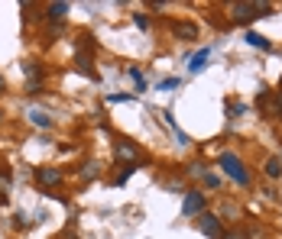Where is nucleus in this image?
I'll list each match as a JSON object with an SVG mask.
<instances>
[{
	"label": "nucleus",
	"instance_id": "f257e3e1",
	"mask_svg": "<svg viewBox=\"0 0 282 239\" xmlns=\"http://www.w3.org/2000/svg\"><path fill=\"white\" fill-rule=\"evenodd\" d=\"M269 10H272L269 4H234L231 16H234V23H246L253 16H269Z\"/></svg>",
	"mask_w": 282,
	"mask_h": 239
},
{
	"label": "nucleus",
	"instance_id": "f03ea898",
	"mask_svg": "<svg viewBox=\"0 0 282 239\" xmlns=\"http://www.w3.org/2000/svg\"><path fill=\"white\" fill-rule=\"evenodd\" d=\"M221 168H224L227 175H231V178H234L237 184H246V181H250V175L243 172L240 158H237V155H231V152H224V155H221Z\"/></svg>",
	"mask_w": 282,
	"mask_h": 239
},
{
	"label": "nucleus",
	"instance_id": "7ed1b4c3",
	"mask_svg": "<svg viewBox=\"0 0 282 239\" xmlns=\"http://www.w3.org/2000/svg\"><path fill=\"white\" fill-rule=\"evenodd\" d=\"M205 210V194H198V191H188L185 194V200H182V214L185 217H195Z\"/></svg>",
	"mask_w": 282,
	"mask_h": 239
},
{
	"label": "nucleus",
	"instance_id": "20e7f679",
	"mask_svg": "<svg viewBox=\"0 0 282 239\" xmlns=\"http://www.w3.org/2000/svg\"><path fill=\"white\" fill-rule=\"evenodd\" d=\"M198 229H201L205 236H211V239H221V223H217V217H211V214H201Z\"/></svg>",
	"mask_w": 282,
	"mask_h": 239
},
{
	"label": "nucleus",
	"instance_id": "39448f33",
	"mask_svg": "<svg viewBox=\"0 0 282 239\" xmlns=\"http://www.w3.org/2000/svg\"><path fill=\"white\" fill-rule=\"evenodd\" d=\"M36 178L42 188H55V184L62 181V172L59 168H36Z\"/></svg>",
	"mask_w": 282,
	"mask_h": 239
},
{
	"label": "nucleus",
	"instance_id": "423d86ee",
	"mask_svg": "<svg viewBox=\"0 0 282 239\" xmlns=\"http://www.w3.org/2000/svg\"><path fill=\"white\" fill-rule=\"evenodd\" d=\"M117 158H120V162H130V165H133L136 158H139V149H136L133 143H117Z\"/></svg>",
	"mask_w": 282,
	"mask_h": 239
},
{
	"label": "nucleus",
	"instance_id": "0eeeda50",
	"mask_svg": "<svg viewBox=\"0 0 282 239\" xmlns=\"http://www.w3.org/2000/svg\"><path fill=\"white\" fill-rule=\"evenodd\" d=\"M26 120L33 123V126H39V129H49L52 126V117L46 110H26Z\"/></svg>",
	"mask_w": 282,
	"mask_h": 239
},
{
	"label": "nucleus",
	"instance_id": "6e6552de",
	"mask_svg": "<svg viewBox=\"0 0 282 239\" xmlns=\"http://www.w3.org/2000/svg\"><path fill=\"white\" fill-rule=\"evenodd\" d=\"M208 58H211V49H201V52H198V55H195V58H191V65H188V72H191V75H198V72H201V68H205V61H208Z\"/></svg>",
	"mask_w": 282,
	"mask_h": 239
},
{
	"label": "nucleus",
	"instance_id": "1a4fd4ad",
	"mask_svg": "<svg viewBox=\"0 0 282 239\" xmlns=\"http://www.w3.org/2000/svg\"><path fill=\"white\" fill-rule=\"evenodd\" d=\"M75 65L81 68V72L88 75V78H98L94 75V68H91V58H88V52H78V58H75Z\"/></svg>",
	"mask_w": 282,
	"mask_h": 239
},
{
	"label": "nucleus",
	"instance_id": "9d476101",
	"mask_svg": "<svg viewBox=\"0 0 282 239\" xmlns=\"http://www.w3.org/2000/svg\"><path fill=\"white\" fill-rule=\"evenodd\" d=\"M246 42H250L253 49H269V39L260 36V32H246Z\"/></svg>",
	"mask_w": 282,
	"mask_h": 239
},
{
	"label": "nucleus",
	"instance_id": "9b49d317",
	"mask_svg": "<svg viewBox=\"0 0 282 239\" xmlns=\"http://www.w3.org/2000/svg\"><path fill=\"white\" fill-rule=\"evenodd\" d=\"M98 162H88L84 168H81V181H94V178H98Z\"/></svg>",
	"mask_w": 282,
	"mask_h": 239
},
{
	"label": "nucleus",
	"instance_id": "f8f14e48",
	"mask_svg": "<svg viewBox=\"0 0 282 239\" xmlns=\"http://www.w3.org/2000/svg\"><path fill=\"white\" fill-rule=\"evenodd\" d=\"M266 175H269V178H279V175H282V158H269V162H266Z\"/></svg>",
	"mask_w": 282,
	"mask_h": 239
},
{
	"label": "nucleus",
	"instance_id": "ddd939ff",
	"mask_svg": "<svg viewBox=\"0 0 282 239\" xmlns=\"http://www.w3.org/2000/svg\"><path fill=\"white\" fill-rule=\"evenodd\" d=\"M65 13H68V4H52L49 7V20H62Z\"/></svg>",
	"mask_w": 282,
	"mask_h": 239
},
{
	"label": "nucleus",
	"instance_id": "4468645a",
	"mask_svg": "<svg viewBox=\"0 0 282 239\" xmlns=\"http://www.w3.org/2000/svg\"><path fill=\"white\" fill-rule=\"evenodd\" d=\"M30 223H33V220L26 217V214H16V217H13V226H16V229H26Z\"/></svg>",
	"mask_w": 282,
	"mask_h": 239
},
{
	"label": "nucleus",
	"instance_id": "2eb2a0df",
	"mask_svg": "<svg viewBox=\"0 0 282 239\" xmlns=\"http://www.w3.org/2000/svg\"><path fill=\"white\" fill-rule=\"evenodd\" d=\"M188 175H191V178H205L208 172H205V165H198V162H195V165H188Z\"/></svg>",
	"mask_w": 282,
	"mask_h": 239
},
{
	"label": "nucleus",
	"instance_id": "dca6fc26",
	"mask_svg": "<svg viewBox=\"0 0 282 239\" xmlns=\"http://www.w3.org/2000/svg\"><path fill=\"white\" fill-rule=\"evenodd\" d=\"M133 172H136V168H133V165H127V168H123V172L117 175V184H123V181H127V178H130Z\"/></svg>",
	"mask_w": 282,
	"mask_h": 239
},
{
	"label": "nucleus",
	"instance_id": "f3484780",
	"mask_svg": "<svg viewBox=\"0 0 282 239\" xmlns=\"http://www.w3.org/2000/svg\"><path fill=\"white\" fill-rule=\"evenodd\" d=\"M107 100H110V104H120V100H133V97H130V94H110Z\"/></svg>",
	"mask_w": 282,
	"mask_h": 239
},
{
	"label": "nucleus",
	"instance_id": "a211bd4d",
	"mask_svg": "<svg viewBox=\"0 0 282 239\" xmlns=\"http://www.w3.org/2000/svg\"><path fill=\"white\" fill-rule=\"evenodd\" d=\"M175 84H179V81H175V78H165V81L159 84V91H172V87H175Z\"/></svg>",
	"mask_w": 282,
	"mask_h": 239
},
{
	"label": "nucleus",
	"instance_id": "6ab92c4d",
	"mask_svg": "<svg viewBox=\"0 0 282 239\" xmlns=\"http://www.w3.org/2000/svg\"><path fill=\"white\" fill-rule=\"evenodd\" d=\"M205 184H208V188H217L221 181H217V175H205Z\"/></svg>",
	"mask_w": 282,
	"mask_h": 239
},
{
	"label": "nucleus",
	"instance_id": "aec40b11",
	"mask_svg": "<svg viewBox=\"0 0 282 239\" xmlns=\"http://www.w3.org/2000/svg\"><path fill=\"white\" fill-rule=\"evenodd\" d=\"M179 36H185V39H191V36H195V29H191V26H182V29H179Z\"/></svg>",
	"mask_w": 282,
	"mask_h": 239
},
{
	"label": "nucleus",
	"instance_id": "412c9836",
	"mask_svg": "<svg viewBox=\"0 0 282 239\" xmlns=\"http://www.w3.org/2000/svg\"><path fill=\"white\" fill-rule=\"evenodd\" d=\"M136 26H139V29H146V26H149V20H146L143 13H136Z\"/></svg>",
	"mask_w": 282,
	"mask_h": 239
},
{
	"label": "nucleus",
	"instance_id": "4be33fe9",
	"mask_svg": "<svg viewBox=\"0 0 282 239\" xmlns=\"http://www.w3.org/2000/svg\"><path fill=\"white\" fill-rule=\"evenodd\" d=\"M0 188H4V191L10 188V178H7V175H0Z\"/></svg>",
	"mask_w": 282,
	"mask_h": 239
},
{
	"label": "nucleus",
	"instance_id": "5701e85b",
	"mask_svg": "<svg viewBox=\"0 0 282 239\" xmlns=\"http://www.w3.org/2000/svg\"><path fill=\"white\" fill-rule=\"evenodd\" d=\"M221 239H243L240 233H227V236H221Z\"/></svg>",
	"mask_w": 282,
	"mask_h": 239
},
{
	"label": "nucleus",
	"instance_id": "b1692460",
	"mask_svg": "<svg viewBox=\"0 0 282 239\" xmlns=\"http://www.w3.org/2000/svg\"><path fill=\"white\" fill-rule=\"evenodd\" d=\"M0 91H4V75H0Z\"/></svg>",
	"mask_w": 282,
	"mask_h": 239
},
{
	"label": "nucleus",
	"instance_id": "393cba45",
	"mask_svg": "<svg viewBox=\"0 0 282 239\" xmlns=\"http://www.w3.org/2000/svg\"><path fill=\"white\" fill-rule=\"evenodd\" d=\"M279 107H282V94H279Z\"/></svg>",
	"mask_w": 282,
	"mask_h": 239
},
{
	"label": "nucleus",
	"instance_id": "a878e982",
	"mask_svg": "<svg viewBox=\"0 0 282 239\" xmlns=\"http://www.w3.org/2000/svg\"><path fill=\"white\" fill-rule=\"evenodd\" d=\"M62 239H75V236H62Z\"/></svg>",
	"mask_w": 282,
	"mask_h": 239
}]
</instances>
